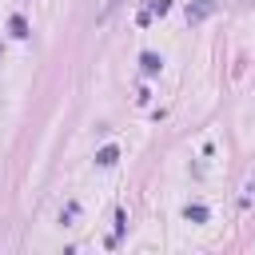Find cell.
Listing matches in <instances>:
<instances>
[{"label": "cell", "instance_id": "8992f818", "mask_svg": "<svg viewBox=\"0 0 255 255\" xmlns=\"http://www.w3.org/2000/svg\"><path fill=\"white\" fill-rule=\"evenodd\" d=\"M167 8H171V0H151V8H147V12H151V16H155V12H159V16H163V12H167Z\"/></svg>", "mask_w": 255, "mask_h": 255}, {"label": "cell", "instance_id": "5b68a950", "mask_svg": "<svg viewBox=\"0 0 255 255\" xmlns=\"http://www.w3.org/2000/svg\"><path fill=\"white\" fill-rule=\"evenodd\" d=\"M183 215H187L191 223H207V207H203V203H187V211H183Z\"/></svg>", "mask_w": 255, "mask_h": 255}, {"label": "cell", "instance_id": "3957f363", "mask_svg": "<svg viewBox=\"0 0 255 255\" xmlns=\"http://www.w3.org/2000/svg\"><path fill=\"white\" fill-rule=\"evenodd\" d=\"M116 159H120V147H116V143H108V147L96 151V163H100V167H112Z\"/></svg>", "mask_w": 255, "mask_h": 255}, {"label": "cell", "instance_id": "52a82bcc", "mask_svg": "<svg viewBox=\"0 0 255 255\" xmlns=\"http://www.w3.org/2000/svg\"><path fill=\"white\" fill-rule=\"evenodd\" d=\"M116 4H120V0H108V4H104V12H100V20H104V16H108V12L116 8Z\"/></svg>", "mask_w": 255, "mask_h": 255}, {"label": "cell", "instance_id": "6da1fadb", "mask_svg": "<svg viewBox=\"0 0 255 255\" xmlns=\"http://www.w3.org/2000/svg\"><path fill=\"white\" fill-rule=\"evenodd\" d=\"M215 12V0H195V4H187V24H195V20H207Z\"/></svg>", "mask_w": 255, "mask_h": 255}, {"label": "cell", "instance_id": "277c9868", "mask_svg": "<svg viewBox=\"0 0 255 255\" xmlns=\"http://www.w3.org/2000/svg\"><path fill=\"white\" fill-rule=\"evenodd\" d=\"M8 32H12L16 40H28V20H24V16H12V20H8Z\"/></svg>", "mask_w": 255, "mask_h": 255}, {"label": "cell", "instance_id": "7a4b0ae2", "mask_svg": "<svg viewBox=\"0 0 255 255\" xmlns=\"http://www.w3.org/2000/svg\"><path fill=\"white\" fill-rule=\"evenodd\" d=\"M139 68H143V76H155V72L163 68V60H159L155 52H143V56H139Z\"/></svg>", "mask_w": 255, "mask_h": 255}]
</instances>
